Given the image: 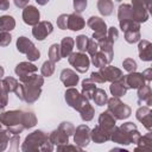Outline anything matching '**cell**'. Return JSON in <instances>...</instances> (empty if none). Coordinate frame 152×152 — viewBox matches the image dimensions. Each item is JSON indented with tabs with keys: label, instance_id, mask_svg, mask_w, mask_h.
<instances>
[{
	"label": "cell",
	"instance_id": "obj_9",
	"mask_svg": "<svg viewBox=\"0 0 152 152\" xmlns=\"http://www.w3.org/2000/svg\"><path fill=\"white\" fill-rule=\"evenodd\" d=\"M140 58L144 61H151V44L147 40H142L139 44Z\"/></svg>",
	"mask_w": 152,
	"mask_h": 152
},
{
	"label": "cell",
	"instance_id": "obj_18",
	"mask_svg": "<svg viewBox=\"0 0 152 152\" xmlns=\"http://www.w3.org/2000/svg\"><path fill=\"white\" fill-rule=\"evenodd\" d=\"M126 40L128 43H135L137 40H139V30L126 31Z\"/></svg>",
	"mask_w": 152,
	"mask_h": 152
},
{
	"label": "cell",
	"instance_id": "obj_15",
	"mask_svg": "<svg viewBox=\"0 0 152 152\" xmlns=\"http://www.w3.org/2000/svg\"><path fill=\"white\" fill-rule=\"evenodd\" d=\"M110 91L115 96H121V95H124L126 93V88H124V86L121 83H115V84L113 83L110 86Z\"/></svg>",
	"mask_w": 152,
	"mask_h": 152
},
{
	"label": "cell",
	"instance_id": "obj_14",
	"mask_svg": "<svg viewBox=\"0 0 152 152\" xmlns=\"http://www.w3.org/2000/svg\"><path fill=\"white\" fill-rule=\"evenodd\" d=\"M63 71L68 75V78H62V81L65 83V86H68V87L75 86L78 81V77L75 75V72H72L71 70H63Z\"/></svg>",
	"mask_w": 152,
	"mask_h": 152
},
{
	"label": "cell",
	"instance_id": "obj_4",
	"mask_svg": "<svg viewBox=\"0 0 152 152\" xmlns=\"http://www.w3.org/2000/svg\"><path fill=\"white\" fill-rule=\"evenodd\" d=\"M88 25L96 31V33H94V38H97L99 36H102L106 33V24L97 17H91L88 21Z\"/></svg>",
	"mask_w": 152,
	"mask_h": 152
},
{
	"label": "cell",
	"instance_id": "obj_3",
	"mask_svg": "<svg viewBox=\"0 0 152 152\" xmlns=\"http://www.w3.org/2000/svg\"><path fill=\"white\" fill-rule=\"evenodd\" d=\"M23 18H24V21L28 25H36L39 20V12L36 7L33 6H26L24 8V12H23Z\"/></svg>",
	"mask_w": 152,
	"mask_h": 152
},
{
	"label": "cell",
	"instance_id": "obj_13",
	"mask_svg": "<svg viewBox=\"0 0 152 152\" xmlns=\"http://www.w3.org/2000/svg\"><path fill=\"white\" fill-rule=\"evenodd\" d=\"M93 95H94L93 97H94V100H95L96 104H99V106H103V104H104V102L107 101L106 93H104L102 89H95Z\"/></svg>",
	"mask_w": 152,
	"mask_h": 152
},
{
	"label": "cell",
	"instance_id": "obj_6",
	"mask_svg": "<svg viewBox=\"0 0 152 152\" xmlns=\"http://www.w3.org/2000/svg\"><path fill=\"white\" fill-rule=\"evenodd\" d=\"M83 26H84V20L80 15H76V14L68 15V27L70 30L77 31V30H81Z\"/></svg>",
	"mask_w": 152,
	"mask_h": 152
},
{
	"label": "cell",
	"instance_id": "obj_22",
	"mask_svg": "<svg viewBox=\"0 0 152 152\" xmlns=\"http://www.w3.org/2000/svg\"><path fill=\"white\" fill-rule=\"evenodd\" d=\"M74 6H75V10L77 12H82L87 6V1H75Z\"/></svg>",
	"mask_w": 152,
	"mask_h": 152
},
{
	"label": "cell",
	"instance_id": "obj_21",
	"mask_svg": "<svg viewBox=\"0 0 152 152\" xmlns=\"http://www.w3.org/2000/svg\"><path fill=\"white\" fill-rule=\"evenodd\" d=\"M124 66H125V69L128 70V71H134L135 68H137V64H135V62H134L133 59H126V61L124 62Z\"/></svg>",
	"mask_w": 152,
	"mask_h": 152
},
{
	"label": "cell",
	"instance_id": "obj_7",
	"mask_svg": "<svg viewBox=\"0 0 152 152\" xmlns=\"http://www.w3.org/2000/svg\"><path fill=\"white\" fill-rule=\"evenodd\" d=\"M125 81L127 82L126 86L131 88H139L140 86H144V76L140 74L128 75L125 77Z\"/></svg>",
	"mask_w": 152,
	"mask_h": 152
},
{
	"label": "cell",
	"instance_id": "obj_2",
	"mask_svg": "<svg viewBox=\"0 0 152 152\" xmlns=\"http://www.w3.org/2000/svg\"><path fill=\"white\" fill-rule=\"evenodd\" d=\"M52 32V25L50 24V23H48V21H42V23H39L38 25H36L34 26V28H33V31H32V33H33V36L38 39V40H43L49 33H51Z\"/></svg>",
	"mask_w": 152,
	"mask_h": 152
},
{
	"label": "cell",
	"instance_id": "obj_23",
	"mask_svg": "<svg viewBox=\"0 0 152 152\" xmlns=\"http://www.w3.org/2000/svg\"><path fill=\"white\" fill-rule=\"evenodd\" d=\"M7 7H8V2H7V1L0 2V8H1L2 11H6V10H7Z\"/></svg>",
	"mask_w": 152,
	"mask_h": 152
},
{
	"label": "cell",
	"instance_id": "obj_25",
	"mask_svg": "<svg viewBox=\"0 0 152 152\" xmlns=\"http://www.w3.org/2000/svg\"><path fill=\"white\" fill-rule=\"evenodd\" d=\"M2 108H4V106L0 103V113H1V110H2Z\"/></svg>",
	"mask_w": 152,
	"mask_h": 152
},
{
	"label": "cell",
	"instance_id": "obj_11",
	"mask_svg": "<svg viewBox=\"0 0 152 152\" xmlns=\"http://www.w3.org/2000/svg\"><path fill=\"white\" fill-rule=\"evenodd\" d=\"M15 23L12 17L10 15H4L0 18V30L1 31H10L14 27Z\"/></svg>",
	"mask_w": 152,
	"mask_h": 152
},
{
	"label": "cell",
	"instance_id": "obj_19",
	"mask_svg": "<svg viewBox=\"0 0 152 152\" xmlns=\"http://www.w3.org/2000/svg\"><path fill=\"white\" fill-rule=\"evenodd\" d=\"M58 51H59V45H52L51 46V49H50V52H49V55H50V58H51V61H58L59 58H61V56L58 55Z\"/></svg>",
	"mask_w": 152,
	"mask_h": 152
},
{
	"label": "cell",
	"instance_id": "obj_5",
	"mask_svg": "<svg viewBox=\"0 0 152 152\" xmlns=\"http://www.w3.org/2000/svg\"><path fill=\"white\" fill-rule=\"evenodd\" d=\"M88 132H89V129L87 126H80L76 131V134H75V142L80 146L88 145V141H89Z\"/></svg>",
	"mask_w": 152,
	"mask_h": 152
},
{
	"label": "cell",
	"instance_id": "obj_8",
	"mask_svg": "<svg viewBox=\"0 0 152 152\" xmlns=\"http://www.w3.org/2000/svg\"><path fill=\"white\" fill-rule=\"evenodd\" d=\"M101 74L103 75V80H110V81H116L121 76V71L116 68H103L101 69Z\"/></svg>",
	"mask_w": 152,
	"mask_h": 152
},
{
	"label": "cell",
	"instance_id": "obj_17",
	"mask_svg": "<svg viewBox=\"0 0 152 152\" xmlns=\"http://www.w3.org/2000/svg\"><path fill=\"white\" fill-rule=\"evenodd\" d=\"M88 43H89V40L86 36H80L76 39V45L80 51H86L88 49Z\"/></svg>",
	"mask_w": 152,
	"mask_h": 152
},
{
	"label": "cell",
	"instance_id": "obj_20",
	"mask_svg": "<svg viewBox=\"0 0 152 152\" xmlns=\"http://www.w3.org/2000/svg\"><path fill=\"white\" fill-rule=\"evenodd\" d=\"M57 24H58V26H59L62 30L66 28V27H68V15L62 14V15L58 18V20H57Z\"/></svg>",
	"mask_w": 152,
	"mask_h": 152
},
{
	"label": "cell",
	"instance_id": "obj_12",
	"mask_svg": "<svg viewBox=\"0 0 152 152\" xmlns=\"http://www.w3.org/2000/svg\"><path fill=\"white\" fill-rule=\"evenodd\" d=\"M72 44H74V40L70 38V37H65L62 42V56L63 57H66L71 49H72Z\"/></svg>",
	"mask_w": 152,
	"mask_h": 152
},
{
	"label": "cell",
	"instance_id": "obj_1",
	"mask_svg": "<svg viewBox=\"0 0 152 152\" xmlns=\"http://www.w3.org/2000/svg\"><path fill=\"white\" fill-rule=\"evenodd\" d=\"M69 62L81 72H84L89 66L88 57L86 55H82V53H72L71 57L69 58Z\"/></svg>",
	"mask_w": 152,
	"mask_h": 152
},
{
	"label": "cell",
	"instance_id": "obj_10",
	"mask_svg": "<svg viewBox=\"0 0 152 152\" xmlns=\"http://www.w3.org/2000/svg\"><path fill=\"white\" fill-rule=\"evenodd\" d=\"M110 133H107L104 129H101L100 127H96L94 128L93 133H91V138L93 140H95L96 142H102L104 140H108L110 137H109Z\"/></svg>",
	"mask_w": 152,
	"mask_h": 152
},
{
	"label": "cell",
	"instance_id": "obj_16",
	"mask_svg": "<svg viewBox=\"0 0 152 152\" xmlns=\"http://www.w3.org/2000/svg\"><path fill=\"white\" fill-rule=\"evenodd\" d=\"M99 10L102 14H110L112 12V2L109 1H99Z\"/></svg>",
	"mask_w": 152,
	"mask_h": 152
},
{
	"label": "cell",
	"instance_id": "obj_24",
	"mask_svg": "<svg viewBox=\"0 0 152 152\" xmlns=\"http://www.w3.org/2000/svg\"><path fill=\"white\" fill-rule=\"evenodd\" d=\"M109 152H128V151H127V150H124V148H119V147H116V148L110 150Z\"/></svg>",
	"mask_w": 152,
	"mask_h": 152
}]
</instances>
